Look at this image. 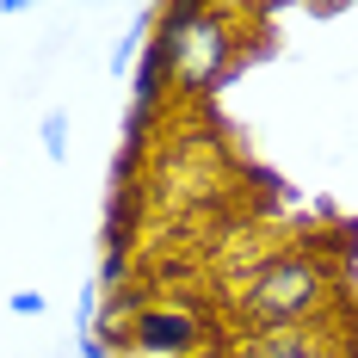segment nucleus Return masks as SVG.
Listing matches in <instances>:
<instances>
[{
  "instance_id": "obj_1",
  "label": "nucleus",
  "mask_w": 358,
  "mask_h": 358,
  "mask_svg": "<svg viewBox=\"0 0 358 358\" xmlns=\"http://www.w3.org/2000/svg\"><path fill=\"white\" fill-rule=\"evenodd\" d=\"M229 309L248 334H266V327H303V322H327L340 309V278L322 253H266L253 259L248 272L229 290Z\"/></svg>"
},
{
  "instance_id": "obj_2",
  "label": "nucleus",
  "mask_w": 358,
  "mask_h": 358,
  "mask_svg": "<svg viewBox=\"0 0 358 358\" xmlns=\"http://www.w3.org/2000/svg\"><path fill=\"white\" fill-rule=\"evenodd\" d=\"M241 13H229V6H204V0H167V6H155V37L167 43V56H173V87L179 93H210L222 74L235 69V50H241Z\"/></svg>"
},
{
  "instance_id": "obj_3",
  "label": "nucleus",
  "mask_w": 358,
  "mask_h": 358,
  "mask_svg": "<svg viewBox=\"0 0 358 358\" xmlns=\"http://www.w3.org/2000/svg\"><path fill=\"white\" fill-rule=\"evenodd\" d=\"M124 346L136 358H198L216 346V322L192 296H161V303L148 296L143 309L124 322Z\"/></svg>"
},
{
  "instance_id": "obj_4",
  "label": "nucleus",
  "mask_w": 358,
  "mask_h": 358,
  "mask_svg": "<svg viewBox=\"0 0 358 358\" xmlns=\"http://www.w3.org/2000/svg\"><path fill=\"white\" fill-rule=\"evenodd\" d=\"M235 358H352L340 340H334V327L327 322H303V327H266V334H248Z\"/></svg>"
},
{
  "instance_id": "obj_5",
  "label": "nucleus",
  "mask_w": 358,
  "mask_h": 358,
  "mask_svg": "<svg viewBox=\"0 0 358 358\" xmlns=\"http://www.w3.org/2000/svg\"><path fill=\"white\" fill-rule=\"evenodd\" d=\"M37 143H43V161H69V111L62 106H50L43 117H37Z\"/></svg>"
},
{
  "instance_id": "obj_6",
  "label": "nucleus",
  "mask_w": 358,
  "mask_h": 358,
  "mask_svg": "<svg viewBox=\"0 0 358 358\" xmlns=\"http://www.w3.org/2000/svg\"><path fill=\"white\" fill-rule=\"evenodd\" d=\"M6 309H13V315H25V322H37V315L50 309V303H43L37 290H13V296H6Z\"/></svg>"
},
{
  "instance_id": "obj_7",
  "label": "nucleus",
  "mask_w": 358,
  "mask_h": 358,
  "mask_svg": "<svg viewBox=\"0 0 358 358\" xmlns=\"http://www.w3.org/2000/svg\"><path fill=\"white\" fill-rule=\"evenodd\" d=\"M31 13V0H0V19H25Z\"/></svg>"
},
{
  "instance_id": "obj_8",
  "label": "nucleus",
  "mask_w": 358,
  "mask_h": 358,
  "mask_svg": "<svg viewBox=\"0 0 358 358\" xmlns=\"http://www.w3.org/2000/svg\"><path fill=\"white\" fill-rule=\"evenodd\" d=\"M352 235H358V222H352Z\"/></svg>"
},
{
  "instance_id": "obj_9",
  "label": "nucleus",
  "mask_w": 358,
  "mask_h": 358,
  "mask_svg": "<svg viewBox=\"0 0 358 358\" xmlns=\"http://www.w3.org/2000/svg\"><path fill=\"white\" fill-rule=\"evenodd\" d=\"M229 358H235V352H229Z\"/></svg>"
}]
</instances>
